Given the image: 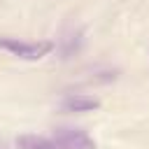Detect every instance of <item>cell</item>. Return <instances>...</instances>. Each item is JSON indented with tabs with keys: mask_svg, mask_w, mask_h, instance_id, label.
<instances>
[{
	"mask_svg": "<svg viewBox=\"0 0 149 149\" xmlns=\"http://www.w3.org/2000/svg\"><path fill=\"white\" fill-rule=\"evenodd\" d=\"M0 49L9 51L12 56H19L23 61H40L54 49V44L51 42H21L16 37H0Z\"/></svg>",
	"mask_w": 149,
	"mask_h": 149,
	"instance_id": "1",
	"label": "cell"
},
{
	"mask_svg": "<svg viewBox=\"0 0 149 149\" xmlns=\"http://www.w3.org/2000/svg\"><path fill=\"white\" fill-rule=\"evenodd\" d=\"M54 142L61 149H95V142L77 128H58L54 130Z\"/></svg>",
	"mask_w": 149,
	"mask_h": 149,
	"instance_id": "2",
	"label": "cell"
},
{
	"mask_svg": "<svg viewBox=\"0 0 149 149\" xmlns=\"http://www.w3.org/2000/svg\"><path fill=\"white\" fill-rule=\"evenodd\" d=\"M98 107H100V100H95L91 95H68L61 100L63 112H93Z\"/></svg>",
	"mask_w": 149,
	"mask_h": 149,
	"instance_id": "3",
	"label": "cell"
},
{
	"mask_svg": "<svg viewBox=\"0 0 149 149\" xmlns=\"http://www.w3.org/2000/svg\"><path fill=\"white\" fill-rule=\"evenodd\" d=\"M16 147L19 149H61L54 140L42 137V135H19L16 137Z\"/></svg>",
	"mask_w": 149,
	"mask_h": 149,
	"instance_id": "4",
	"label": "cell"
}]
</instances>
